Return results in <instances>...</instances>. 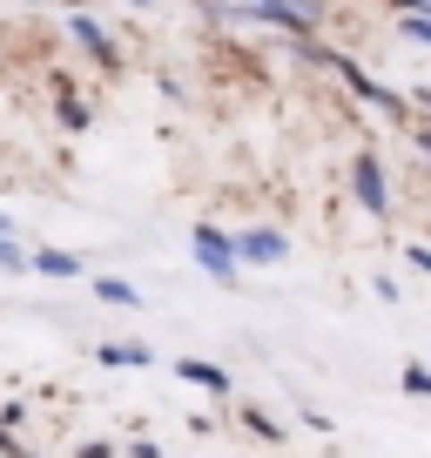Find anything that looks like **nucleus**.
Instances as JSON below:
<instances>
[{
	"mask_svg": "<svg viewBox=\"0 0 431 458\" xmlns=\"http://www.w3.org/2000/svg\"><path fill=\"white\" fill-rule=\"evenodd\" d=\"M196 263H202V270H216V276H230V270H236L230 236H216V229H196Z\"/></svg>",
	"mask_w": 431,
	"mask_h": 458,
	"instance_id": "nucleus-1",
	"label": "nucleus"
},
{
	"mask_svg": "<svg viewBox=\"0 0 431 458\" xmlns=\"http://www.w3.org/2000/svg\"><path fill=\"white\" fill-rule=\"evenodd\" d=\"M182 377H196V385H209V391H223V385H230V377H223V371H209V364H182Z\"/></svg>",
	"mask_w": 431,
	"mask_h": 458,
	"instance_id": "nucleus-6",
	"label": "nucleus"
},
{
	"mask_svg": "<svg viewBox=\"0 0 431 458\" xmlns=\"http://www.w3.org/2000/svg\"><path fill=\"white\" fill-rule=\"evenodd\" d=\"M101 297H108V303H122V310H135V303H142L129 284H101Z\"/></svg>",
	"mask_w": 431,
	"mask_h": 458,
	"instance_id": "nucleus-7",
	"label": "nucleus"
},
{
	"mask_svg": "<svg viewBox=\"0 0 431 458\" xmlns=\"http://www.w3.org/2000/svg\"><path fill=\"white\" fill-rule=\"evenodd\" d=\"M358 182H364V202H371V209H385V175H377L371 162H358Z\"/></svg>",
	"mask_w": 431,
	"mask_h": 458,
	"instance_id": "nucleus-4",
	"label": "nucleus"
},
{
	"mask_svg": "<svg viewBox=\"0 0 431 458\" xmlns=\"http://www.w3.org/2000/svg\"><path fill=\"white\" fill-rule=\"evenodd\" d=\"M0 452H7V438H0Z\"/></svg>",
	"mask_w": 431,
	"mask_h": 458,
	"instance_id": "nucleus-9",
	"label": "nucleus"
},
{
	"mask_svg": "<svg viewBox=\"0 0 431 458\" xmlns=\"http://www.w3.org/2000/svg\"><path fill=\"white\" fill-rule=\"evenodd\" d=\"M236 257L243 263H276L283 257V236H276V229H249L243 243H236Z\"/></svg>",
	"mask_w": 431,
	"mask_h": 458,
	"instance_id": "nucleus-2",
	"label": "nucleus"
},
{
	"mask_svg": "<svg viewBox=\"0 0 431 458\" xmlns=\"http://www.w3.org/2000/svg\"><path fill=\"white\" fill-rule=\"evenodd\" d=\"M34 263H41L47 276H74V270H81V263H74V257H61V250H41V257H34Z\"/></svg>",
	"mask_w": 431,
	"mask_h": 458,
	"instance_id": "nucleus-5",
	"label": "nucleus"
},
{
	"mask_svg": "<svg viewBox=\"0 0 431 458\" xmlns=\"http://www.w3.org/2000/svg\"><path fill=\"white\" fill-rule=\"evenodd\" d=\"M101 364L129 371V364H148V351H142V344H108V351H101Z\"/></svg>",
	"mask_w": 431,
	"mask_h": 458,
	"instance_id": "nucleus-3",
	"label": "nucleus"
},
{
	"mask_svg": "<svg viewBox=\"0 0 431 458\" xmlns=\"http://www.w3.org/2000/svg\"><path fill=\"white\" fill-rule=\"evenodd\" d=\"M28 263H34V257H21V250H7V243H0V270H28Z\"/></svg>",
	"mask_w": 431,
	"mask_h": 458,
	"instance_id": "nucleus-8",
	"label": "nucleus"
}]
</instances>
